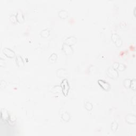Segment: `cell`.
Returning a JSON list of instances; mask_svg holds the SVG:
<instances>
[{
	"label": "cell",
	"mask_w": 136,
	"mask_h": 136,
	"mask_svg": "<svg viewBox=\"0 0 136 136\" xmlns=\"http://www.w3.org/2000/svg\"><path fill=\"white\" fill-rule=\"evenodd\" d=\"M118 66H119V63L115 62V63H114V65H113V68L115 69H118Z\"/></svg>",
	"instance_id": "obj_21"
},
{
	"label": "cell",
	"mask_w": 136,
	"mask_h": 136,
	"mask_svg": "<svg viewBox=\"0 0 136 136\" xmlns=\"http://www.w3.org/2000/svg\"><path fill=\"white\" fill-rule=\"evenodd\" d=\"M131 84V80L130 79H125V81H124V85L126 88H128L130 86Z\"/></svg>",
	"instance_id": "obj_16"
},
{
	"label": "cell",
	"mask_w": 136,
	"mask_h": 136,
	"mask_svg": "<svg viewBox=\"0 0 136 136\" xmlns=\"http://www.w3.org/2000/svg\"><path fill=\"white\" fill-rule=\"evenodd\" d=\"M136 80L133 79L132 81H131V84H130V87L133 90L136 89Z\"/></svg>",
	"instance_id": "obj_19"
},
{
	"label": "cell",
	"mask_w": 136,
	"mask_h": 136,
	"mask_svg": "<svg viewBox=\"0 0 136 136\" xmlns=\"http://www.w3.org/2000/svg\"><path fill=\"white\" fill-rule=\"evenodd\" d=\"M61 88L62 89L63 94L65 96H67L69 90V83H68V80L66 79H64L62 81L61 84Z\"/></svg>",
	"instance_id": "obj_1"
},
{
	"label": "cell",
	"mask_w": 136,
	"mask_h": 136,
	"mask_svg": "<svg viewBox=\"0 0 136 136\" xmlns=\"http://www.w3.org/2000/svg\"><path fill=\"white\" fill-rule=\"evenodd\" d=\"M63 50L67 55H70L73 53V50L71 46L64 44L63 45Z\"/></svg>",
	"instance_id": "obj_7"
},
{
	"label": "cell",
	"mask_w": 136,
	"mask_h": 136,
	"mask_svg": "<svg viewBox=\"0 0 136 136\" xmlns=\"http://www.w3.org/2000/svg\"><path fill=\"white\" fill-rule=\"evenodd\" d=\"M1 118L4 121H9L10 116L9 113L5 109H2L1 110Z\"/></svg>",
	"instance_id": "obj_9"
},
{
	"label": "cell",
	"mask_w": 136,
	"mask_h": 136,
	"mask_svg": "<svg viewBox=\"0 0 136 136\" xmlns=\"http://www.w3.org/2000/svg\"><path fill=\"white\" fill-rule=\"evenodd\" d=\"M118 127V123L116 122V121H114V122H113L112 125V129L113 131H115L117 129Z\"/></svg>",
	"instance_id": "obj_15"
},
{
	"label": "cell",
	"mask_w": 136,
	"mask_h": 136,
	"mask_svg": "<svg viewBox=\"0 0 136 136\" xmlns=\"http://www.w3.org/2000/svg\"><path fill=\"white\" fill-rule=\"evenodd\" d=\"M16 63L19 67L22 68L24 66V61L20 55H18L16 57Z\"/></svg>",
	"instance_id": "obj_10"
},
{
	"label": "cell",
	"mask_w": 136,
	"mask_h": 136,
	"mask_svg": "<svg viewBox=\"0 0 136 136\" xmlns=\"http://www.w3.org/2000/svg\"><path fill=\"white\" fill-rule=\"evenodd\" d=\"M17 21L19 22V23H23V22L25 20L24 19V17L23 16V14L22 13V12L20 11H19L17 13Z\"/></svg>",
	"instance_id": "obj_11"
},
{
	"label": "cell",
	"mask_w": 136,
	"mask_h": 136,
	"mask_svg": "<svg viewBox=\"0 0 136 136\" xmlns=\"http://www.w3.org/2000/svg\"><path fill=\"white\" fill-rule=\"evenodd\" d=\"M57 59V55L55 53H53L51 55V57H49V61L51 63H54L55 62L56 60Z\"/></svg>",
	"instance_id": "obj_13"
},
{
	"label": "cell",
	"mask_w": 136,
	"mask_h": 136,
	"mask_svg": "<svg viewBox=\"0 0 136 136\" xmlns=\"http://www.w3.org/2000/svg\"><path fill=\"white\" fill-rule=\"evenodd\" d=\"M125 69V65L122 64H119V66L118 68V69L120 70V71H123Z\"/></svg>",
	"instance_id": "obj_20"
},
{
	"label": "cell",
	"mask_w": 136,
	"mask_h": 136,
	"mask_svg": "<svg viewBox=\"0 0 136 136\" xmlns=\"http://www.w3.org/2000/svg\"><path fill=\"white\" fill-rule=\"evenodd\" d=\"M50 35V31L48 29H45L43 30L41 33V35L43 37H47Z\"/></svg>",
	"instance_id": "obj_14"
},
{
	"label": "cell",
	"mask_w": 136,
	"mask_h": 136,
	"mask_svg": "<svg viewBox=\"0 0 136 136\" xmlns=\"http://www.w3.org/2000/svg\"><path fill=\"white\" fill-rule=\"evenodd\" d=\"M76 42H77L76 38L74 37H73V36H71V37L67 38L66 40H65L64 44H67L68 45L71 46V45L75 44Z\"/></svg>",
	"instance_id": "obj_6"
},
{
	"label": "cell",
	"mask_w": 136,
	"mask_h": 136,
	"mask_svg": "<svg viewBox=\"0 0 136 136\" xmlns=\"http://www.w3.org/2000/svg\"><path fill=\"white\" fill-rule=\"evenodd\" d=\"M107 73H108V76L111 78L116 79L118 77V72L113 68H108L107 71Z\"/></svg>",
	"instance_id": "obj_2"
},
{
	"label": "cell",
	"mask_w": 136,
	"mask_h": 136,
	"mask_svg": "<svg viewBox=\"0 0 136 136\" xmlns=\"http://www.w3.org/2000/svg\"><path fill=\"white\" fill-rule=\"evenodd\" d=\"M85 107H86V108L88 111H91L92 108H93V105H92V104L91 103H89V102H87V103L85 104Z\"/></svg>",
	"instance_id": "obj_17"
},
{
	"label": "cell",
	"mask_w": 136,
	"mask_h": 136,
	"mask_svg": "<svg viewBox=\"0 0 136 136\" xmlns=\"http://www.w3.org/2000/svg\"><path fill=\"white\" fill-rule=\"evenodd\" d=\"M98 84L100 85V86L102 87L103 89L105 90V91H108V89L110 88V85L108 82L105 81L103 80H99L98 81Z\"/></svg>",
	"instance_id": "obj_5"
},
{
	"label": "cell",
	"mask_w": 136,
	"mask_h": 136,
	"mask_svg": "<svg viewBox=\"0 0 136 136\" xmlns=\"http://www.w3.org/2000/svg\"><path fill=\"white\" fill-rule=\"evenodd\" d=\"M10 20L12 22V23H15L17 22V17L14 16V15H11L10 17Z\"/></svg>",
	"instance_id": "obj_18"
},
{
	"label": "cell",
	"mask_w": 136,
	"mask_h": 136,
	"mask_svg": "<svg viewBox=\"0 0 136 136\" xmlns=\"http://www.w3.org/2000/svg\"><path fill=\"white\" fill-rule=\"evenodd\" d=\"M125 120L130 124H135L136 122V117L135 115L129 114L126 116Z\"/></svg>",
	"instance_id": "obj_8"
},
{
	"label": "cell",
	"mask_w": 136,
	"mask_h": 136,
	"mask_svg": "<svg viewBox=\"0 0 136 136\" xmlns=\"http://www.w3.org/2000/svg\"><path fill=\"white\" fill-rule=\"evenodd\" d=\"M3 52L5 55L10 58H13L16 55L14 51L8 48H4L3 50Z\"/></svg>",
	"instance_id": "obj_3"
},
{
	"label": "cell",
	"mask_w": 136,
	"mask_h": 136,
	"mask_svg": "<svg viewBox=\"0 0 136 136\" xmlns=\"http://www.w3.org/2000/svg\"><path fill=\"white\" fill-rule=\"evenodd\" d=\"M59 16L62 19H65L68 16V14L66 11L61 10L59 12Z\"/></svg>",
	"instance_id": "obj_12"
},
{
	"label": "cell",
	"mask_w": 136,
	"mask_h": 136,
	"mask_svg": "<svg viewBox=\"0 0 136 136\" xmlns=\"http://www.w3.org/2000/svg\"><path fill=\"white\" fill-rule=\"evenodd\" d=\"M112 38L114 42L115 43V44L118 46H120L122 44V40H121L120 37L117 35V34H113L112 36Z\"/></svg>",
	"instance_id": "obj_4"
}]
</instances>
